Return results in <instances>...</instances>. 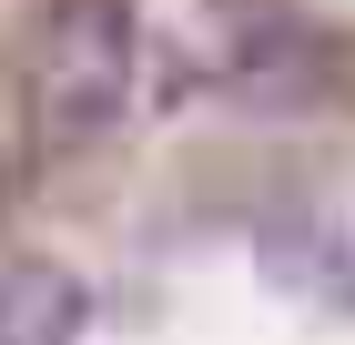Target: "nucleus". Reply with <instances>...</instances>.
I'll return each instance as SVG.
<instances>
[{
	"instance_id": "f03ea898",
	"label": "nucleus",
	"mask_w": 355,
	"mask_h": 345,
	"mask_svg": "<svg viewBox=\"0 0 355 345\" xmlns=\"http://www.w3.org/2000/svg\"><path fill=\"white\" fill-rule=\"evenodd\" d=\"M92 325V285L61 254H10L0 264V345H71Z\"/></svg>"
},
{
	"instance_id": "20e7f679",
	"label": "nucleus",
	"mask_w": 355,
	"mask_h": 345,
	"mask_svg": "<svg viewBox=\"0 0 355 345\" xmlns=\"http://www.w3.org/2000/svg\"><path fill=\"white\" fill-rule=\"evenodd\" d=\"M325 305H345V315H355V224H345V254H335V294H325Z\"/></svg>"
},
{
	"instance_id": "f257e3e1",
	"label": "nucleus",
	"mask_w": 355,
	"mask_h": 345,
	"mask_svg": "<svg viewBox=\"0 0 355 345\" xmlns=\"http://www.w3.org/2000/svg\"><path fill=\"white\" fill-rule=\"evenodd\" d=\"M132 102V21L122 0H61L41 31V71H31V133L41 142H102Z\"/></svg>"
},
{
	"instance_id": "7ed1b4c3",
	"label": "nucleus",
	"mask_w": 355,
	"mask_h": 345,
	"mask_svg": "<svg viewBox=\"0 0 355 345\" xmlns=\"http://www.w3.org/2000/svg\"><path fill=\"white\" fill-rule=\"evenodd\" d=\"M335 254H345V224H264V274L284 294H335Z\"/></svg>"
}]
</instances>
